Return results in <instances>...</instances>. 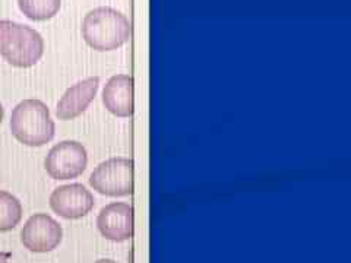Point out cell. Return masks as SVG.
I'll return each instance as SVG.
<instances>
[{"label": "cell", "mask_w": 351, "mask_h": 263, "mask_svg": "<svg viewBox=\"0 0 351 263\" xmlns=\"http://www.w3.org/2000/svg\"><path fill=\"white\" fill-rule=\"evenodd\" d=\"M129 19L112 8H97L88 12L82 22V37L88 46L98 51L116 50L129 40Z\"/></svg>", "instance_id": "obj_1"}, {"label": "cell", "mask_w": 351, "mask_h": 263, "mask_svg": "<svg viewBox=\"0 0 351 263\" xmlns=\"http://www.w3.org/2000/svg\"><path fill=\"white\" fill-rule=\"evenodd\" d=\"M9 125L12 135L27 147L49 144L56 132L49 107L36 98H28L16 104L10 114Z\"/></svg>", "instance_id": "obj_2"}, {"label": "cell", "mask_w": 351, "mask_h": 263, "mask_svg": "<svg viewBox=\"0 0 351 263\" xmlns=\"http://www.w3.org/2000/svg\"><path fill=\"white\" fill-rule=\"evenodd\" d=\"M44 53V40L38 31L18 22L0 21V56L16 68L34 66Z\"/></svg>", "instance_id": "obj_3"}, {"label": "cell", "mask_w": 351, "mask_h": 263, "mask_svg": "<svg viewBox=\"0 0 351 263\" xmlns=\"http://www.w3.org/2000/svg\"><path fill=\"white\" fill-rule=\"evenodd\" d=\"M90 184L106 196H128L134 190V162L125 157H116L98 164L90 175Z\"/></svg>", "instance_id": "obj_4"}, {"label": "cell", "mask_w": 351, "mask_h": 263, "mask_svg": "<svg viewBox=\"0 0 351 263\" xmlns=\"http://www.w3.org/2000/svg\"><path fill=\"white\" fill-rule=\"evenodd\" d=\"M86 164L88 152L81 142L62 140L49 151L44 168L54 180H69L80 177Z\"/></svg>", "instance_id": "obj_5"}, {"label": "cell", "mask_w": 351, "mask_h": 263, "mask_svg": "<svg viewBox=\"0 0 351 263\" xmlns=\"http://www.w3.org/2000/svg\"><path fill=\"white\" fill-rule=\"evenodd\" d=\"M63 238L62 225L47 214H36L28 218L21 231V241L32 253H49Z\"/></svg>", "instance_id": "obj_6"}, {"label": "cell", "mask_w": 351, "mask_h": 263, "mask_svg": "<svg viewBox=\"0 0 351 263\" xmlns=\"http://www.w3.org/2000/svg\"><path fill=\"white\" fill-rule=\"evenodd\" d=\"M95 199L81 183L59 186L50 195V208L64 219H80L91 212Z\"/></svg>", "instance_id": "obj_7"}, {"label": "cell", "mask_w": 351, "mask_h": 263, "mask_svg": "<svg viewBox=\"0 0 351 263\" xmlns=\"http://www.w3.org/2000/svg\"><path fill=\"white\" fill-rule=\"evenodd\" d=\"M98 231L112 241H126L134 234V211L123 202L104 206L97 216Z\"/></svg>", "instance_id": "obj_8"}, {"label": "cell", "mask_w": 351, "mask_h": 263, "mask_svg": "<svg viewBox=\"0 0 351 263\" xmlns=\"http://www.w3.org/2000/svg\"><path fill=\"white\" fill-rule=\"evenodd\" d=\"M98 86H100V78L91 76V78L76 82L68 88L58 103L56 114L59 120H73L80 117L88 108V105L93 103Z\"/></svg>", "instance_id": "obj_9"}, {"label": "cell", "mask_w": 351, "mask_h": 263, "mask_svg": "<svg viewBox=\"0 0 351 263\" xmlns=\"http://www.w3.org/2000/svg\"><path fill=\"white\" fill-rule=\"evenodd\" d=\"M103 104L117 117H129L134 113V79L129 75H114L103 91Z\"/></svg>", "instance_id": "obj_10"}, {"label": "cell", "mask_w": 351, "mask_h": 263, "mask_svg": "<svg viewBox=\"0 0 351 263\" xmlns=\"http://www.w3.org/2000/svg\"><path fill=\"white\" fill-rule=\"evenodd\" d=\"M22 219V205L16 196L0 190V233L16 228Z\"/></svg>", "instance_id": "obj_11"}, {"label": "cell", "mask_w": 351, "mask_h": 263, "mask_svg": "<svg viewBox=\"0 0 351 263\" xmlns=\"http://www.w3.org/2000/svg\"><path fill=\"white\" fill-rule=\"evenodd\" d=\"M18 6L31 21H47L59 12L60 0H18Z\"/></svg>", "instance_id": "obj_12"}, {"label": "cell", "mask_w": 351, "mask_h": 263, "mask_svg": "<svg viewBox=\"0 0 351 263\" xmlns=\"http://www.w3.org/2000/svg\"><path fill=\"white\" fill-rule=\"evenodd\" d=\"M0 263H9V255L0 251Z\"/></svg>", "instance_id": "obj_13"}, {"label": "cell", "mask_w": 351, "mask_h": 263, "mask_svg": "<svg viewBox=\"0 0 351 263\" xmlns=\"http://www.w3.org/2000/svg\"><path fill=\"white\" fill-rule=\"evenodd\" d=\"M3 117H5V108H3L2 103H0V123L3 122Z\"/></svg>", "instance_id": "obj_14"}, {"label": "cell", "mask_w": 351, "mask_h": 263, "mask_svg": "<svg viewBox=\"0 0 351 263\" xmlns=\"http://www.w3.org/2000/svg\"><path fill=\"white\" fill-rule=\"evenodd\" d=\"M94 263H117V262H114V260H112V259H98V260L94 262Z\"/></svg>", "instance_id": "obj_15"}]
</instances>
